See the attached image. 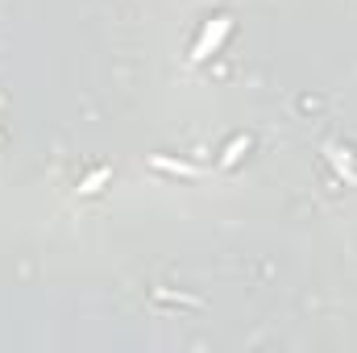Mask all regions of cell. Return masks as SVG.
<instances>
[{
    "label": "cell",
    "mask_w": 357,
    "mask_h": 353,
    "mask_svg": "<svg viewBox=\"0 0 357 353\" xmlns=\"http://www.w3.org/2000/svg\"><path fill=\"white\" fill-rule=\"evenodd\" d=\"M112 179V167H100V171H91L88 179H79V195H96L104 183Z\"/></svg>",
    "instance_id": "cell-5"
},
{
    "label": "cell",
    "mask_w": 357,
    "mask_h": 353,
    "mask_svg": "<svg viewBox=\"0 0 357 353\" xmlns=\"http://www.w3.org/2000/svg\"><path fill=\"white\" fill-rule=\"evenodd\" d=\"M324 154H328V163L337 167V175L345 179L349 187H357V171H354V158H349V150H341V146H324Z\"/></svg>",
    "instance_id": "cell-3"
},
{
    "label": "cell",
    "mask_w": 357,
    "mask_h": 353,
    "mask_svg": "<svg viewBox=\"0 0 357 353\" xmlns=\"http://www.w3.org/2000/svg\"><path fill=\"white\" fill-rule=\"evenodd\" d=\"M250 146H254V137H250V133H241V137H233V142L225 146V154H220V167H237V163H241V154H245Z\"/></svg>",
    "instance_id": "cell-4"
},
{
    "label": "cell",
    "mask_w": 357,
    "mask_h": 353,
    "mask_svg": "<svg viewBox=\"0 0 357 353\" xmlns=\"http://www.w3.org/2000/svg\"><path fill=\"white\" fill-rule=\"evenodd\" d=\"M233 33V17H212L208 25H204V33H199V42L191 46V63H208L216 50H220V42Z\"/></svg>",
    "instance_id": "cell-1"
},
{
    "label": "cell",
    "mask_w": 357,
    "mask_h": 353,
    "mask_svg": "<svg viewBox=\"0 0 357 353\" xmlns=\"http://www.w3.org/2000/svg\"><path fill=\"white\" fill-rule=\"evenodd\" d=\"M150 167H154V171H167V175H178V179H199V175H204L199 167L178 163V158H167V154H154V158H150Z\"/></svg>",
    "instance_id": "cell-2"
}]
</instances>
